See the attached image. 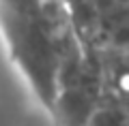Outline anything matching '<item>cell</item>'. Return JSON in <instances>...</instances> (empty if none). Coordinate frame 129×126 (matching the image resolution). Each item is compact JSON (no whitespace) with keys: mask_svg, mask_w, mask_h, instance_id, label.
<instances>
[{"mask_svg":"<svg viewBox=\"0 0 129 126\" xmlns=\"http://www.w3.org/2000/svg\"><path fill=\"white\" fill-rule=\"evenodd\" d=\"M86 126H129V109L118 100L103 96Z\"/></svg>","mask_w":129,"mask_h":126,"instance_id":"obj_1","label":"cell"},{"mask_svg":"<svg viewBox=\"0 0 129 126\" xmlns=\"http://www.w3.org/2000/svg\"><path fill=\"white\" fill-rule=\"evenodd\" d=\"M118 103H123V105H125V107H127V109H129V92H127V94H125V96H123V98H120V100H118Z\"/></svg>","mask_w":129,"mask_h":126,"instance_id":"obj_2","label":"cell"}]
</instances>
